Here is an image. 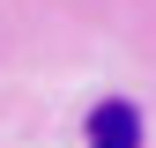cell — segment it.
I'll use <instances>...</instances> for the list:
<instances>
[{
    "mask_svg": "<svg viewBox=\"0 0 156 148\" xmlns=\"http://www.w3.org/2000/svg\"><path fill=\"white\" fill-rule=\"evenodd\" d=\"M89 148H141V111L134 104H97L89 111Z\"/></svg>",
    "mask_w": 156,
    "mask_h": 148,
    "instance_id": "obj_1",
    "label": "cell"
}]
</instances>
